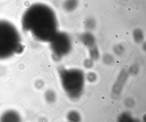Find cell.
Wrapping results in <instances>:
<instances>
[{"mask_svg":"<svg viewBox=\"0 0 146 122\" xmlns=\"http://www.w3.org/2000/svg\"><path fill=\"white\" fill-rule=\"evenodd\" d=\"M21 25L24 31L40 42H50L58 33L55 13L42 3L33 4L26 9L22 16Z\"/></svg>","mask_w":146,"mask_h":122,"instance_id":"6da1fadb","label":"cell"},{"mask_svg":"<svg viewBox=\"0 0 146 122\" xmlns=\"http://www.w3.org/2000/svg\"><path fill=\"white\" fill-rule=\"evenodd\" d=\"M23 51L21 35L17 28L9 21L0 20V60L22 54Z\"/></svg>","mask_w":146,"mask_h":122,"instance_id":"7a4b0ae2","label":"cell"},{"mask_svg":"<svg viewBox=\"0 0 146 122\" xmlns=\"http://www.w3.org/2000/svg\"><path fill=\"white\" fill-rule=\"evenodd\" d=\"M58 74L64 91L72 100L79 99L83 93L85 84V74L78 68L59 67Z\"/></svg>","mask_w":146,"mask_h":122,"instance_id":"3957f363","label":"cell"},{"mask_svg":"<svg viewBox=\"0 0 146 122\" xmlns=\"http://www.w3.org/2000/svg\"><path fill=\"white\" fill-rule=\"evenodd\" d=\"M49 42L53 58L56 61L61 60L64 57L70 54L72 50L71 40L65 33H57Z\"/></svg>","mask_w":146,"mask_h":122,"instance_id":"277c9868","label":"cell"},{"mask_svg":"<svg viewBox=\"0 0 146 122\" xmlns=\"http://www.w3.org/2000/svg\"><path fill=\"white\" fill-rule=\"evenodd\" d=\"M129 73L128 71L123 69L119 72L116 82L113 85V93L116 95H119L123 90V87L128 78Z\"/></svg>","mask_w":146,"mask_h":122,"instance_id":"5b68a950","label":"cell"},{"mask_svg":"<svg viewBox=\"0 0 146 122\" xmlns=\"http://www.w3.org/2000/svg\"><path fill=\"white\" fill-rule=\"evenodd\" d=\"M20 115L16 111L9 110L0 117V122H21Z\"/></svg>","mask_w":146,"mask_h":122,"instance_id":"8992f818","label":"cell"},{"mask_svg":"<svg viewBox=\"0 0 146 122\" xmlns=\"http://www.w3.org/2000/svg\"><path fill=\"white\" fill-rule=\"evenodd\" d=\"M81 42L87 48H90L96 46L95 40L93 36L88 34L83 35L81 38Z\"/></svg>","mask_w":146,"mask_h":122,"instance_id":"52a82bcc","label":"cell"},{"mask_svg":"<svg viewBox=\"0 0 146 122\" xmlns=\"http://www.w3.org/2000/svg\"><path fill=\"white\" fill-rule=\"evenodd\" d=\"M88 50L89 58L94 61L99 60L100 58V53L99 48L96 45L93 47L88 48Z\"/></svg>","mask_w":146,"mask_h":122,"instance_id":"ba28073f","label":"cell"},{"mask_svg":"<svg viewBox=\"0 0 146 122\" xmlns=\"http://www.w3.org/2000/svg\"><path fill=\"white\" fill-rule=\"evenodd\" d=\"M67 118L70 122H80L81 119L80 114L75 111H70L67 114Z\"/></svg>","mask_w":146,"mask_h":122,"instance_id":"9c48e42d","label":"cell"},{"mask_svg":"<svg viewBox=\"0 0 146 122\" xmlns=\"http://www.w3.org/2000/svg\"><path fill=\"white\" fill-rule=\"evenodd\" d=\"M131 114L128 112H124L120 114L118 118L117 122H134Z\"/></svg>","mask_w":146,"mask_h":122,"instance_id":"30bf717a","label":"cell"},{"mask_svg":"<svg viewBox=\"0 0 146 122\" xmlns=\"http://www.w3.org/2000/svg\"><path fill=\"white\" fill-rule=\"evenodd\" d=\"M102 60L103 63L106 65L111 66L114 63V58L111 54L107 53L102 56Z\"/></svg>","mask_w":146,"mask_h":122,"instance_id":"8fae6325","label":"cell"},{"mask_svg":"<svg viewBox=\"0 0 146 122\" xmlns=\"http://www.w3.org/2000/svg\"><path fill=\"white\" fill-rule=\"evenodd\" d=\"M113 52L117 56H121L124 53L125 49L123 45L117 44L113 48Z\"/></svg>","mask_w":146,"mask_h":122,"instance_id":"7c38bea8","label":"cell"},{"mask_svg":"<svg viewBox=\"0 0 146 122\" xmlns=\"http://www.w3.org/2000/svg\"><path fill=\"white\" fill-rule=\"evenodd\" d=\"M84 67L87 70H90L94 67V61L90 58H86L84 60L83 63Z\"/></svg>","mask_w":146,"mask_h":122,"instance_id":"4fadbf2b","label":"cell"},{"mask_svg":"<svg viewBox=\"0 0 146 122\" xmlns=\"http://www.w3.org/2000/svg\"><path fill=\"white\" fill-rule=\"evenodd\" d=\"M86 78L89 82H94L97 79V74L94 72H90L87 74Z\"/></svg>","mask_w":146,"mask_h":122,"instance_id":"5bb4252c","label":"cell"},{"mask_svg":"<svg viewBox=\"0 0 146 122\" xmlns=\"http://www.w3.org/2000/svg\"><path fill=\"white\" fill-rule=\"evenodd\" d=\"M143 38V35L139 30H137L134 33V39L136 43H140L142 42Z\"/></svg>","mask_w":146,"mask_h":122,"instance_id":"9a60e30c","label":"cell"},{"mask_svg":"<svg viewBox=\"0 0 146 122\" xmlns=\"http://www.w3.org/2000/svg\"><path fill=\"white\" fill-rule=\"evenodd\" d=\"M46 98L48 101L53 102L56 100V95L52 91H48L46 94Z\"/></svg>","mask_w":146,"mask_h":122,"instance_id":"2e32d148","label":"cell"},{"mask_svg":"<svg viewBox=\"0 0 146 122\" xmlns=\"http://www.w3.org/2000/svg\"><path fill=\"white\" fill-rule=\"evenodd\" d=\"M139 71L138 67L136 65H134L131 66L130 69L128 71L129 74H133L135 75L137 72Z\"/></svg>","mask_w":146,"mask_h":122,"instance_id":"e0dca14e","label":"cell"},{"mask_svg":"<svg viewBox=\"0 0 146 122\" xmlns=\"http://www.w3.org/2000/svg\"><path fill=\"white\" fill-rule=\"evenodd\" d=\"M134 102L133 100L130 99H128L125 101V104L127 105V106L130 107L133 106L134 105Z\"/></svg>","mask_w":146,"mask_h":122,"instance_id":"ac0fdd59","label":"cell"}]
</instances>
